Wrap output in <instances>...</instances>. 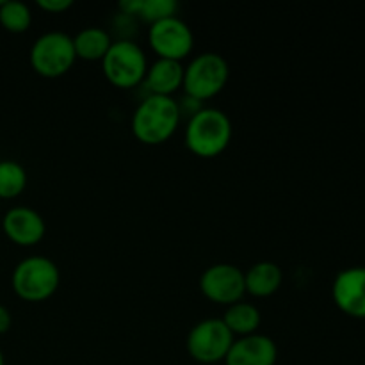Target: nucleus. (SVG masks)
Listing matches in <instances>:
<instances>
[{
	"instance_id": "obj_13",
	"label": "nucleus",
	"mask_w": 365,
	"mask_h": 365,
	"mask_svg": "<svg viewBox=\"0 0 365 365\" xmlns=\"http://www.w3.org/2000/svg\"><path fill=\"white\" fill-rule=\"evenodd\" d=\"M145 86L150 95L173 96L184 84V64L180 61L157 57L145 75Z\"/></svg>"
},
{
	"instance_id": "obj_2",
	"label": "nucleus",
	"mask_w": 365,
	"mask_h": 365,
	"mask_svg": "<svg viewBox=\"0 0 365 365\" xmlns=\"http://www.w3.org/2000/svg\"><path fill=\"white\" fill-rule=\"evenodd\" d=\"M232 121L217 107H202L189 116L185 125V146L202 159H212L223 153L232 141Z\"/></svg>"
},
{
	"instance_id": "obj_18",
	"label": "nucleus",
	"mask_w": 365,
	"mask_h": 365,
	"mask_svg": "<svg viewBox=\"0 0 365 365\" xmlns=\"http://www.w3.org/2000/svg\"><path fill=\"white\" fill-rule=\"evenodd\" d=\"M0 24L14 34L25 32L32 24L31 7L20 0H4L0 6Z\"/></svg>"
},
{
	"instance_id": "obj_12",
	"label": "nucleus",
	"mask_w": 365,
	"mask_h": 365,
	"mask_svg": "<svg viewBox=\"0 0 365 365\" xmlns=\"http://www.w3.org/2000/svg\"><path fill=\"white\" fill-rule=\"evenodd\" d=\"M278 360V348L267 335L253 334L235 337L225 365H274Z\"/></svg>"
},
{
	"instance_id": "obj_19",
	"label": "nucleus",
	"mask_w": 365,
	"mask_h": 365,
	"mask_svg": "<svg viewBox=\"0 0 365 365\" xmlns=\"http://www.w3.org/2000/svg\"><path fill=\"white\" fill-rule=\"evenodd\" d=\"M177 11L178 4L175 0H143L138 16L152 25L170 16H177Z\"/></svg>"
},
{
	"instance_id": "obj_4",
	"label": "nucleus",
	"mask_w": 365,
	"mask_h": 365,
	"mask_svg": "<svg viewBox=\"0 0 365 365\" xmlns=\"http://www.w3.org/2000/svg\"><path fill=\"white\" fill-rule=\"evenodd\" d=\"M230 77L228 61L217 52H202L184 66V93L187 98L203 102L220 95Z\"/></svg>"
},
{
	"instance_id": "obj_17",
	"label": "nucleus",
	"mask_w": 365,
	"mask_h": 365,
	"mask_svg": "<svg viewBox=\"0 0 365 365\" xmlns=\"http://www.w3.org/2000/svg\"><path fill=\"white\" fill-rule=\"evenodd\" d=\"M27 185V171L16 160H0V198H16Z\"/></svg>"
},
{
	"instance_id": "obj_9",
	"label": "nucleus",
	"mask_w": 365,
	"mask_h": 365,
	"mask_svg": "<svg viewBox=\"0 0 365 365\" xmlns=\"http://www.w3.org/2000/svg\"><path fill=\"white\" fill-rule=\"evenodd\" d=\"M200 291L209 302L217 305L230 307L242 302L246 294L245 271L227 262L209 266L200 277Z\"/></svg>"
},
{
	"instance_id": "obj_5",
	"label": "nucleus",
	"mask_w": 365,
	"mask_h": 365,
	"mask_svg": "<svg viewBox=\"0 0 365 365\" xmlns=\"http://www.w3.org/2000/svg\"><path fill=\"white\" fill-rule=\"evenodd\" d=\"M32 70L46 78L66 75L77 61L73 36L64 31H46L34 39L29 52Z\"/></svg>"
},
{
	"instance_id": "obj_16",
	"label": "nucleus",
	"mask_w": 365,
	"mask_h": 365,
	"mask_svg": "<svg viewBox=\"0 0 365 365\" xmlns=\"http://www.w3.org/2000/svg\"><path fill=\"white\" fill-rule=\"evenodd\" d=\"M77 59L102 61L107 50L113 45L110 34L102 27H86L73 36Z\"/></svg>"
},
{
	"instance_id": "obj_22",
	"label": "nucleus",
	"mask_w": 365,
	"mask_h": 365,
	"mask_svg": "<svg viewBox=\"0 0 365 365\" xmlns=\"http://www.w3.org/2000/svg\"><path fill=\"white\" fill-rule=\"evenodd\" d=\"M13 324V317H11V312L7 310V307L0 305V335L7 334Z\"/></svg>"
},
{
	"instance_id": "obj_1",
	"label": "nucleus",
	"mask_w": 365,
	"mask_h": 365,
	"mask_svg": "<svg viewBox=\"0 0 365 365\" xmlns=\"http://www.w3.org/2000/svg\"><path fill=\"white\" fill-rule=\"evenodd\" d=\"M180 120V103L173 96L148 95L135 107L130 120V128L139 143L155 146L173 138Z\"/></svg>"
},
{
	"instance_id": "obj_11",
	"label": "nucleus",
	"mask_w": 365,
	"mask_h": 365,
	"mask_svg": "<svg viewBox=\"0 0 365 365\" xmlns=\"http://www.w3.org/2000/svg\"><path fill=\"white\" fill-rule=\"evenodd\" d=\"M4 234L18 246H36L46 234V225L41 214L31 207L18 205L7 210L2 220Z\"/></svg>"
},
{
	"instance_id": "obj_6",
	"label": "nucleus",
	"mask_w": 365,
	"mask_h": 365,
	"mask_svg": "<svg viewBox=\"0 0 365 365\" xmlns=\"http://www.w3.org/2000/svg\"><path fill=\"white\" fill-rule=\"evenodd\" d=\"M100 63L107 81L120 89H130L141 84L150 64L143 46L132 39L113 41Z\"/></svg>"
},
{
	"instance_id": "obj_10",
	"label": "nucleus",
	"mask_w": 365,
	"mask_h": 365,
	"mask_svg": "<svg viewBox=\"0 0 365 365\" xmlns=\"http://www.w3.org/2000/svg\"><path fill=\"white\" fill-rule=\"evenodd\" d=\"M331 298L341 312L365 319V267H348L335 277Z\"/></svg>"
},
{
	"instance_id": "obj_15",
	"label": "nucleus",
	"mask_w": 365,
	"mask_h": 365,
	"mask_svg": "<svg viewBox=\"0 0 365 365\" xmlns=\"http://www.w3.org/2000/svg\"><path fill=\"white\" fill-rule=\"evenodd\" d=\"M221 319L227 324L228 330L234 334V337H246V335L257 334L260 323H262L260 310L250 302H237L227 307Z\"/></svg>"
},
{
	"instance_id": "obj_7",
	"label": "nucleus",
	"mask_w": 365,
	"mask_h": 365,
	"mask_svg": "<svg viewBox=\"0 0 365 365\" xmlns=\"http://www.w3.org/2000/svg\"><path fill=\"white\" fill-rule=\"evenodd\" d=\"M235 337L221 317H209L191 328L187 335V351L200 364L225 362Z\"/></svg>"
},
{
	"instance_id": "obj_8",
	"label": "nucleus",
	"mask_w": 365,
	"mask_h": 365,
	"mask_svg": "<svg viewBox=\"0 0 365 365\" xmlns=\"http://www.w3.org/2000/svg\"><path fill=\"white\" fill-rule=\"evenodd\" d=\"M148 43L160 59L180 61L192 52L195 34L187 21L180 16H170L166 20L155 21L148 29Z\"/></svg>"
},
{
	"instance_id": "obj_23",
	"label": "nucleus",
	"mask_w": 365,
	"mask_h": 365,
	"mask_svg": "<svg viewBox=\"0 0 365 365\" xmlns=\"http://www.w3.org/2000/svg\"><path fill=\"white\" fill-rule=\"evenodd\" d=\"M0 365H6V362H4V353L0 351Z\"/></svg>"
},
{
	"instance_id": "obj_3",
	"label": "nucleus",
	"mask_w": 365,
	"mask_h": 365,
	"mask_svg": "<svg viewBox=\"0 0 365 365\" xmlns=\"http://www.w3.org/2000/svg\"><path fill=\"white\" fill-rule=\"evenodd\" d=\"M61 284L57 264L45 255H31L14 266L11 285L14 294L29 303H39L52 298Z\"/></svg>"
},
{
	"instance_id": "obj_20",
	"label": "nucleus",
	"mask_w": 365,
	"mask_h": 365,
	"mask_svg": "<svg viewBox=\"0 0 365 365\" xmlns=\"http://www.w3.org/2000/svg\"><path fill=\"white\" fill-rule=\"evenodd\" d=\"M73 6L71 0H38V7L39 9L46 11V13H64L68 11L70 7Z\"/></svg>"
},
{
	"instance_id": "obj_14",
	"label": "nucleus",
	"mask_w": 365,
	"mask_h": 365,
	"mask_svg": "<svg viewBox=\"0 0 365 365\" xmlns=\"http://www.w3.org/2000/svg\"><path fill=\"white\" fill-rule=\"evenodd\" d=\"M282 284H284V271L278 264L269 260H260L245 271L246 294L255 298L273 296L282 287Z\"/></svg>"
},
{
	"instance_id": "obj_21",
	"label": "nucleus",
	"mask_w": 365,
	"mask_h": 365,
	"mask_svg": "<svg viewBox=\"0 0 365 365\" xmlns=\"http://www.w3.org/2000/svg\"><path fill=\"white\" fill-rule=\"evenodd\" d=\"M143 0H121L120 9L121 13L127 14V16H138L139 9H141Z\"/></svg>"
}]
</instances>
